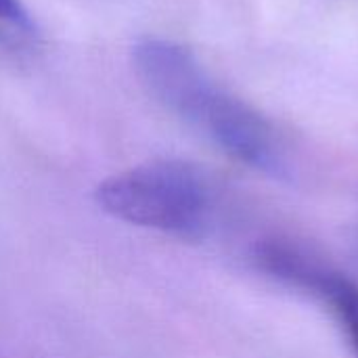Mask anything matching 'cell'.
<instances>
[{
	"label": "cell",
	"instance_id": "obj_3",
	"mask_svg": "<svg viewBox=\"0 0 358 358\" xmlns=\"http://www.w3.org/2000/svg\"><path fill=\"white\" fill-rule=\"evenodd\" d=\"M264 260L271 262L273 271H277L283 277H289L298 283H304L313 289H317L331 306L334 313L338 315L340 323L346 329V336L350 340V346L355 348V355L358 357V287L346 277L317 271L300 260H296L287 252L279 250H266Z\"/></svg>",
	"mask_w": 358,
	"mask_h": 358
},
{
	"label": "cell",
	"instance_id": "obj_1",
	"mask_svg": "<svg viewBox=\"0 0 358 358\" xmlns=\"http://www.w3.org/2000/svg\"><path fill=\"white\" fill-rule=\"evenodd\" d=\"M132 61L147 92L220 151L271 176L287 172L285 147L275 126L216 82L191 48L151 36L136 42Z\"/></svg>",
	"mask_w": 358,
	"mask_h": 358
},
{
	"label": "cell",
	"instance_id": "obj_4",
	"mask_svg": "<svg viewBox=\"0 0 358 358\" xmlns=\"http://www.w3.org/2000/svg\"><path fill=\"white\" fill-rule=\"evenodd\" d=\"M0 21L17 27H31V17L21 0H0Z\"/></svg>",
	"mask_w": 358,
	"mask_h": 358
},
{
	"label": "cell",
	"instance_id": "obj_2",
	"mask_svg": "<svg viewBox=\"0 0 358 358\" xmlns=\"http://www.w3.org/2000/svg\"><path fill=\"white\" fill-rule=\"evenodd\" d=\"M94 195L113 218L176 237H201L212 218V187L206 174L176 159L113 174Z\"/></svg>",
	"mask_w": 358,
	"mask_h": 358
}]
</instances>
